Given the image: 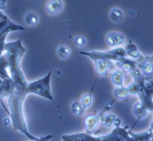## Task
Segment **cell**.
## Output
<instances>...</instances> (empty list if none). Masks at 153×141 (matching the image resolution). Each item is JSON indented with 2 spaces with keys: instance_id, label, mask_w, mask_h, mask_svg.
I'll list each match as a JSON object with an SVG mask.
<instances>
[{
  "instance_id": "cell-10",
  "label": "cell",
  "mask_w": 153,
  "mask_h": 141,
  "mask_svg": "<svg viewBox=\"0 0 153 141\" xmlns=\"http://www.w3.org/2000/svg\"><path fill=\"white\" fill-rule=\"evenodd\" d=\"M63 9V2L60 0H54L49 1L46 6L47 12L51 15H56Z\"/></svg>"
},
{
  "instance_id": "cell-14",
  "label": "cell",
  "mask_w": 153,
  "mask_h": 141,
  "mask_svg": "<svg viewBox=\"0 0 153 141\" xmlns=\"http://www.w3.org/2000/svg\"><path fill=\"white\" fill-rule=\"evenodd\" d=\"M148 111L143 107L140 103H137L133 108V114L137 117L138 121L145 117L147 114Z\"/></svg>"
},
{
  "instance_id": "cell-12",
  "label": "cell",
  "mask_w": 153,
  "mask_h": 141,
  "mask_svg": "<svg viewBox=\"0 0 153 141\" xmlns=\"http://www.w3.org/2000/svg\"><path fill=\"white\" fill-rule=\"evenodd\" d=\"M116 117L113 114H107L104 115L102 113L99 115V122H100L102 125L107 127L111 126L114 120L115 119Z\"/></svg>"
},
{
  "instance_id": "cell-4",
  "label": "cell",
  "mask_w": 153,
  "mask_h": 141,
  "mask_svg": "<svg viewBox=\"0 0 153 141\" xmlns=\"http://www.w3.org/2000/svg\"><path fill=\"white\" fill-rule=\"evenodd\" d=\"M80 53L83 55H86L87 56H89L93 61H104V60L118 61L119 59H120V57H118L117 56L110 53L107 51L106 52L93 51V52H89L81 51Z\"/></svg>"
},
{
  "instance_id": "cell-24",
  "label": "cell",
  "mask_w": 153,
  "mask_h": 141,
  "mask_svg": "<svg viewBox=\"0 0 153 141\" xmlns=\"http://www.w3.org/2000/svg\"><path fill=\"white\" fill-rule=\"evenodd\" d=\"M53 137V135L48 134V135H46L45 136H43V137H41L40 138H38L37 140H33V141H49V140H50Z\"/></svg>"
},
{
  "instance_id": "cell-16",
  "label": "cell",
  "mask_w": 153,
  "mask_h": 141,
  "mask_svg": "<svg viewBox=\"0 0 153 141\" xmlns=\"http://www.w3.org/2000/svg\"><path fill=\"white\" fill-rule=\"evenodd\" d=\"M123 16V12L119 9H113L110 12V18L114 22H121Z\"/></svg>"
},
{
  "instance_id": "cell-17",
  "label": "cell",
  "mask_w": 153,
  "mask_h": 141,
  "mask_svg": "<svg viewBox=\"0 0 153 141\" xmlns=\"http://www.w3.org/2000/svg\"><path fill=\"white\" fill-rule=\"evenodd\" d=\"M71 109L72 112L77 116L82 115L85 112V109L83 107L82 104L78 102H74L71 105Z\"/></svg>"
},
{
  "instance_id": "cell-20",
  "label": "cell",
  "mask_w": 153,
  "mask_h": 141,
  "mask_svg": "<svg viewBox=\"0 0 153 141\" xmlns=\"http://www.w3.org/2000/svg\"><path fill=\"white\" fill-rule=\"evenodd\" d=\"M92 102V96L91 93L84 96L82 99V102L80 103L82 104L83 107L86 109V108H89L91 105Z\"/></svg>"
},
{
  "instance_id": "cell-19",
  "label": "cell",
  "mask_w": 153,
  "mask_h": 141,
  "mask_svg": "<svg viewBox=\"0 0 153 141\" xmlns=\"http://www.w3.org/2000/svg\"><path fill=\"white\" fill-rule=\"evenodd\" d=\"M70 52L69 48L64 46H60L57 50L58 55L62 59H66L69 56Z\"/></svg>"
},
{
  "instance_id": "cell-13",
  "label": "cell",
  "mask_w": 153,
  "mask_h": 141,
  "mask_svg": "<svg viewBox=\"0 0 153 141\" xmlns=\"http://www.w3.org/2000/svg\"><path fill=\"white\" fill-rule=\"evenodd\" d=\"M125 73L124 71H117L113 73L111 76V81L113 84L120 87H124L123 86V79Z\"/></svg>"
},
{
  "instance_id": "cell-21",
  "label": "cell",
  "mask_w": 153,
  "mask_h": 141,
  "mask_svg": "<svg viewBox=\"0 0 153 141\" xmlns=\"http://www.w3.org/2000/svg\"><path fill=\"white\" fill-rule=\"evenodd\" d=\"M107 52L110 53H111L113 55H114L120 57V58L125 57L126 56V53L124 48L121 47H117V48H115L113 50H108Z\"/></svg>"
},
{
  "instance_id": "cell-5",
  "label": "cell",
  "mask_w": 153,
  "mask_h": 141,
  "mask_svg": "<svg viewBox=\"0 0 153 141\" xmlns=\"http://www.w3.org/2000/svg\"><path fill=\"white\" fill-rule=\"evenodd\" d=\"M98 124L99 115H90L86 117L84 122L86 133L91 135L95 131Z\"/></svg>"
},
{
  "instance_id": "cell-8",
  "label": "cell",
  "mask_w": 153,
  "mask_h": 141,
  "mask_svg": "<svg viewBox=\"0 0 153 141\" xmlns=\"http://www.w3.org/2000/svg\"><path fill=\"white\" fill-rule=\"evenodd\" d=\"M125 40L124 36L118 33L112 32L109 33L106 37V40L110 46H117L121 45Z\"/></svg>"
},
{
  "instance_id": "cell-23",
  "label": "cell",
  "mask_w": 153,
  "mask_h": 141,
  "mask_svg": "<svg viewBox=\"0 0 153 141\" xmlns=\"http://www.w3.org/2000/svg\"><path fill=\"white\" fill-rule=\"evenodd\" d=\"M75 43L76 46H78L79 47H83L86 45L87 42L84 37L78 36L75 39Z\"/></svg>"
},
{
  "instance_id": "cell-7",
  "label": "cell",
  "mask_w": 153,
  "mask_h": 141,
  "mask_svg": "<svg viewBox=\"0 0 153 141\" xmlns=\"http://www.w3.org/2000/svg\"><path fill=\"white\" fill-rule=\"evenodd\" d=\"M136 63V60L134 61L123 57L120 58L118 61H116L115 65L124 70V72L128 71L129 73H131L137 68Z\"/></svg>"
},
{
  "instance_id": "cell-3",
  "label": "cell",
  "mask_w": 153,
  "mask_h": 141,
  "mask_svg": "<svg viewBox=\"0 0 153 141\" xmlns=\"http://www.w3.org/2000/svg\"><path fill=\"white\" fill-rule=\"evenodd\" d=\"M136 66L146 80H152V56H144L136 60Z\"/></svg>"
},
{
  "instance_id": "cell-26",
  "label": "cell",
  "mask_w": 153,
  "mask_h": 141,
  "mask_svg": "<svg viewBox=\"0 0 153 141\" xmlns=\"http://www.w3.org/2000/svg\"><path fill=\"white\" fill-rule=\"evenodd\" d=\"M61 138L62 139L63 141H75L74 140H73L72 139H71L69 137V134H68V135H62L61 136Z\"/></svg>"
},
{
  "instance_id": "cell-28",
  "label": "cell",
  "mask_w": 153,
  "mask_h": 141,
  "mask_svg": "<svg viewBox=\"0 0 153 141\" xmlns=\"http://www.w3.org/2000/svg\"><path fill=\"white\" fill-rule=\"evenodd\" d=\"M4 125H7V124H9L10 123V119L7 118H5L4 120Z\"/></svg>"
},
{
  "instance_id": "cell-27",
  "label": "cell",
  "mask_w": 153,
  "mask_h": 141,
  "mask_svg": "<svg viewBox=\"0 0 153 141\" xmlns=\"http://www.w3.org/2000/svg\"><path fill=\"white\" fill-rule=\"evenodd\" d=\"M5 2L0 1V9H4V7L5 6Z\"/></svg>"
},
{
  "instance_id": "cell-11",
  "label": "cell",
  "mask_w": 153,
  "mask_h": 141,
  "mask_svg": "<svg viewBox=\"0 0 153 141\" xmlns=\"http://www.w3.org/2000/svg\"><path fill=\"white\" fill-rule=\"evenodd\" d=\"M124 50L126 55L131 58L136 59L137 60L140 59L143 57V55L139 52L136 46L133 43H129L126 46Z\"/></svg>"
},
{
  "instance_id": "cell-9",
  "label": "cell",
  "mask_w": 153,
  "mask_h": 141,
  "mask_svg": "<svg viewBox=\"0 0 153 141\" xmlns=\"http://www.w3.org/2000/svg\"><path fill=\"white\" fill-rule=\"evenodd\" d=\"M149 129L139 133H135L131 130L128 131L129 134L135 139L137 141H152V124Z\"/></svg>"
},
{
  "instance_id": "cell-1",
  "label": "cell",
  "mask_w": 153,
  "mask_h": 141,
  "mask_svg": "<svg viewBox=\"0 0 153 141\" xmlns=\"http://www.w3.org/2000/svg\"><path fill=\"white\" fill-rule=\"evenodd\" d=\"M75 141H126L129 136L128 131L124 128L115 127L109 134L96 137L86 133H79L69 134Z\"/></svg>"
},
{
  "instance_id": "cell-2",
  "label": "cell",
  "mask_w": 153,
  "mask_h": 141,
  "mask_svg": "<svg viewBox=\"0 0 153 141\" xmlns=\"http://www.w3.org/2000/svg\"><path fill=\"white\" fill-rule=\"evenodd\" d=\"M51 73L49 72L46 76L29 84L28 93L38 95L42 97L53 101L50 90V78Z\"/></svg>"
},
{
  "instance_id": "cell-15",
  "label": "cell",
  "mask_w": 153,
  "mask_h": 141,
  "mask_svg": "<svg viewBox=\"0 0 153 141\" xmlns=\"http://www.w3.org/2000/svg\"><path fill=\"white\" fill-rule=\"evenodd\" d=\"M114 96L117 99L126 100L129 99V94L124 87H118L114 90Z\"/></svg>"
},
{
  "instance_id": "cell-18",
  "label": "cell",
  "mask_w": 153,
  "mask_h": 141,
  "mask_svg": "<svg viewBox=\"0 0 153 141\" xmlns=\"http://www.w3.org/2000/svg\"><path fill=\"white\" fill-rule=\"evenodd\" d=\"M26 24L29 26H35L38 22L37 15L34 13H28L25 18Z\"/></svg>"
},
{
  "instance_id": "cell-22",
  "label": "cell",
  "mask_w": 153,
  "mask_h": 141,
  "mask_svg": "<svg viewBox=\"0 0 153 141\" xmlns=\"http://www.w3.org/2000/svg\"><path fill=\"white\" fill-rule=\"evenodd\" d=\"M126 90L129 93V94H137L138 90H139V85L136 82H133L130 86L126 88Z\"/></svg>"
},
{
  "instance_id": "cell-6",
  "label": "cell",
  "mask_w": 153,
  "mask_h": 141,
  "mask_svg": "<svg viewBox=\"0 0 153 141\" xmlns=\"http://www.w3.org/2000/svg\"><path fill=\"white\" fill-rule=\"evenodd\" d=\"M95 68L96 71L97 77L107 75L109 69L113 67V64L111 61H96Z\"/></svg>"
},
{
  "instance_id": "cell-25",
  "label": "cell",
  "mask_w": 153,
  "mask_h": 141,
  "mask_svg": "<svg viewBox=\"0 0 153 141\" xmlns=\"http://www.w3.org/2000/svg\"><path fill=\"white\" fill-rule=\"evenodd\" d=\"M121 119L118 118H115V119L113 121V124L116 127H120V125H121Z\"/></svg>"
}]
</instances>
